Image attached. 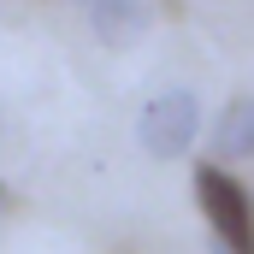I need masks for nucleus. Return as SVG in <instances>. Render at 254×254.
Returning a JSON list of instances; mask_svg holds the SVG:
<instances>
[{
    "mask_svg": "<svg viewBox=\"0 0 254 254\" xmlns=\"http://www.w3.org/2000/svg\"><path fill=\"white\" fill-rule=\"evenodd\" d=\"M195 207L207 219L213 254H254V225H249V190L225 166H195Z\"/></svg>",
    "mask_w": 254,
    "mask_h": 254,
    "instance_id": "obj_1",
    "label": "nucleus"
},
{
    "mask_svg": "<svg viewBox=\"0 0 254 254\" xmlns=\"http://www.w3.org/2000/svg\"><path fill=\"white\" fill-rule=\"evenodd\" d=\"M195 136H201V101H195L190 89L154 95V101L142 107V119H136V142H142L154 160H184Z\"/></svg>",
    "mask_w": 254,
    "mask_h": 254,
    "instance_id": "obj_2",
    "label": "nucleus"
},
{
    "mask_svg": "<svg viewBox=\"0 0 254 254\" xmlns=\"http://www.w3.org/2000/svg\"><path fill=\"white\" fill-rule=\"evenodd\" d=\"M89 24L107 48H136L154 24V0H89Z\"/></svg>",
    "mask_w": 254,
    "mask_h": 254,
    "instance_id": "obj_3",
    "label": "nucleus"
},
{
    "mask_svg": "<svg viewBox=\"0 0 254 254\" xmlns=\"http://www.w3.org/2000/svg\"><path fill=\"white\" fill-rule=\"evenodd\" d=\"M249 154H254V101L237 95L213 119V160H249Z\"/></svg>",
    "mask_w": 254,
    "mask_h": 254,
    "instance_id": "obj_4",
    "label": "nucleus"
},
{
    "mask_svg": "<svg viewBox=\"0 0 254 254\" xmlns=\"http://www.w3.org/2000/svg\"><path fill=\"white\" fill-rule=\"evenodd\" d=\"M6 195H12V190H6V184H0V207H6Z\"/></svg>",
    "mask_w": 254,
    "mask_h": 254,
    "instance_id": "obj_5",
    "label": "nucleus"
},
{
    "mask_svg": "<svg viewBox=\"0 0 254 254\" xmlns=\"http://www.w3.org/2000/svg\"><path fill=\"white\" fill-rule=\"evenodd\" d=\"M71 6H89V0H71Z\"/></svg>",
    "mask_w": 254,
    "mask_h": 254,
    "instance_id": "obj_6",
    "label": "nucleus"
}]
</instances>
